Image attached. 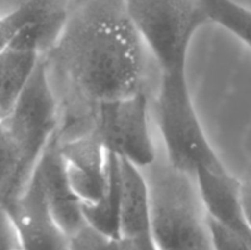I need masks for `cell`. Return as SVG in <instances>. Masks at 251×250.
<instances>
[{"label": "cell", "mask_w": 251, "mask_h": 250, "mask_svg": "<svg viewBox=\"0 0 251 250\" xmlns=\"http://www.w3.org/2000/svg\"><path fill=\"white\" fill-rule=\"evenodd\" d=\"M242 203L244 217L247 221L248 228L251 233V181L243 183L242 185Z\"/></svg>", "instance_id": "7402d4cb"}, {"label": "cell", "mask_w": 251, "mask_h": 250, "mask_svg": "<svg viewBox=\"0 0 251 250\" xmlns=\"http://www.w3.org/2000/svg\"><path fill=\"white\" fill-rule=\"evenodd\" d=\"M154 113L166 159L173 168L193 176L201 168L226 169L199 119L186 74H161Z\"/></svg>", "instance_id": "277c9868"}, {"label": "cell", "mask_w": 251, "mask_h": 250, "mask_svg": "<svg viewBox=\"0 0 251 250\" xmlns=\"http://www.w3.org/2000/svg\"><path fill=\"white\" fill-rule=\"evenodd\" d=\"M120 239L152 235L149 185L142 169L120 159Z\"/></svg>", "instance_id": "8fae6325"}, {"label": "cell", "mask_w": 251, "mask_h": 250, "mask_svg": "<svg viewBox=\"0 0 251 250\" xmlns=\"http://www.w3.org/2000/svg\"><path fill=\"white\" fill-rule=\"evenodd\" d=\"M71 0H63L34 21L27 25L12 41L9 48L33 51L41 56L46 55L58 42L63 33L69 15Z\"/></svg>", "instance_id": "5bb4252c"}, {"label": "cell", "mask_w": 251, "mask_h": 250, "mask_svg": "<svg viewBox=\"0 0 251 250\" xmlns=\"http://www.w3.org/2000/svg\"><path fill=\"white\" fill-rule=\"evenodd\" d=\"M145 49L124 0H71L63 33L43 55L65 92L61 139L85 131L100 103L146 90Z\"/></svg>", "instance_id": "6da1fadb"}, {"label": "cell", "mask_w": 251, "mask_h": 250, "mask_svg": "<svg viewBox=\"0 0 251 250\" xmlns=\"http://www.w3.org/2000/svg\"><path fill=\"white\" fill-rule=\"evenodd\" d=\"M41 55L33 51L7 48L0 53V118L11 112L31 78Z\"/></svg>", "instance_id": "4fadbf2b"}, {"label": "cell", "mask_w": 251, "mask_h": 250, "mask_svg": "<svg viewBox=\"0 0 251 250\" xmlns=\"http://www.w3.org/2000/svg\"><path fill=\"white\" fill-rule=\"evenodd\" d=\"M29 178L19 150L0 118V207L14 200Z\"/></svg>", "instance_id": "9a60e30c"}, {"label": "cell", "mask_w": 251, "mask_h": 250, "mask_svg": "<svg viewBox=\"0 0 251 250\" xmlns=\"http://www.w3.org/2000/svg\"><path fill=\"white\" fill-rule=\"evenodd\" d=\"M213 250H251V242L235 230L206 216Z\"/></svg>", "instance_id": "ac0fdd59"}, {"label": "cell", "mask_w": 251, "mask_h": 250, "mask_svg": "<svg viewBox=\"0 0 251 250\" xmlns=\"http://www.w3.org/2000/svg\"><path fill=\"white\" fill-rule=\"evenodd\" d=\"M34 173L43 191L44 200L55 222L68 237L85 227L82 201L78 199L66 173L65 162L59 150V134L56 132L39 157Z\"/></svg>", "instance_id": "ba28073f"}, {"label": "cell", "mask_w": 251, "mask_h": 250, "mask_svg": "<svg viewBox=\"0 0 251 250\" xmlns=\"http://www.w3.org/2000/svg\"><path fill=\"white\" fill-rule=\"evenodd\" d=\"M2 208L14 225L20 250H70L69 237L49 212L34 171L21 193Z\"/></svg>", "instance_id": "52a82bcc"}, {"label": "cell", "mask_w": 251, "mask_h": 250, "mask_svg": "<svg viewBox=\"0 0 251 250\" xmlns=\"http://www.w3.org/2000/svg\"><path fill=\"white\" fill-rule=\"evenodd\" d=\"M70 250H119V240L110 239L88 225L69 237Z\"/></svg>", "instance_id": "d6986e66"}, {"label": "cell", "mask_w": 251, "mask_h": 250, "mask_svg": "<svg viewBox=\"0 0 251 250\" xmlns=\"http://www.w3.org/2000/svg\"><path fill=\"white\" fill-rule=\"evenodd\" d=\"M119 250H158L152 235L132 239H119Z\"/></svg>", "instance_id": "44dd1931"}, {"label": "cell", "mask_w": 251, "mask_h": 250, "mask_svg": "<svg viewBox=\"0 0 251 250\" xmlns=\"http://www.w3.org/2000/svg\"><path fill=\"white\" fill-rule=\"evenodd\" d=\"M59 150L65 162L71 188L82 203L102 198L107 186V151L91 131L60 139Z\"/></svg>", "instance_id": "9c48e42d"}, {"label": "cell", "mask_w": 251, "mask_h": 250, "mask_svg": "<svg viewBox=\"0 0 251 250\" xmlns=\"http://www.w3.org/2000/svg\"><path fill=\"white\" fill-rule=\"evenodd\" d=\"M63 0H27L17 9L0 16V53L10 47L17 34L32 21Z\"/></svg>", "instance_id": "e0dca14e"}, {"label": "cell", "mask_w": 251, "mask_h": 250, "mask_svg": "<svg viewBox=\"0 0 251 250\" xmlns=\"http://www.w3.org/2000/svg\"><path fill=\"white\" fill-rule=\"evenodd\" d=\"M0 1H11L12 10H15V9H17L20 5H22L24 2H26L27 0H0Z\"/></svg>", "instance_id": "603a6c76"}, {"label": "cell", "mask_w": 251, "mask_h": 250, "mask_svg": "<svg viewBox=\"0 0 251 250\" xmlns=\"http://www.w3.org/2000/svg\"><path fill=\"white\" fill-rule=\"evenodd\" d=\"M2 123L31 176L39 157L60 125V105L43 56Z\"/></svg>", "instance_id": "8992f818"}, {"label": "cell", "mask_w": 251, "mask_h": 250, "mask_svg": "<svg viewBox=\"0 0 251 250\" xmlns=\"http://www.w3.org/2000/svg\"><path fill=\"white\" fill-rule=\"evenodd\" d=\"M158 250H213L195 178L158 158L145 168Z\"/></svg>", "instance_id": "7a4b0ae2"}, {"label": "cell", "mask_w": 251, "mask_h": 250, "mask_svg": "<svg viewBox=\"0 0 251 250\" xmlns=\"http://www.w3.org/2000/svg\"><path fill=\"white\" fill-rule=\"evenodd\" d=\"M127 15L159 74H186L196 32L210 24L200 0H124Z\"/></svg>", "instance_id": "3957f363"}, {"label": "cell", "mask_w": 251, "mask_h": 250, "mask_svg": "<svg viewBox=\"0 0 251 250\" xmlns=\"http://www.w3.org/2000/svg\"><path fill=\"white\" fill-rule=\"evenodd\" d=\"M149 109L146 90L100 103L91 110L85 131L92 132L108 153L145 169L157 159Z\"/></svg>", "instance_id": "5b68a950"}, {"label": "cell", "mask_w": 251, "mask_h": 250, "mask_svg": "<svg viewBox=\"0 0 251 250\" xmlns=\"http://www.w3.org/2000/svg\"><path fill=\"white\" fill-rule=\"evenodd\" d=\"M194 178L206 216L251 242L243 211L242 181L227 168L222 171L201 168L194 174Z\"/></svg>", "instance_id": "30bf717a"}, {"label": "cell", "mask_w": 251, "mask_h": 250, "mask_svg": "<svg viewBox=\"0 0 251 250\" xmlns=\"http://www.w3.org/2000/svg\"><path fill=\"white\" fill-rule=\"evenodd\" d=\"M210 22L234 34L251 49V10L233 0H200Z\"/></svg>", "instance_id": "2e32d148"}, {"label": "cell", "mask_w": 251, "mask_h": 250, "mask_svg": "<svg viewBox=\"0 0 251 250\" xmlns=\"http://www.w3.org/2000/svg\"><path fill=\"white\" fill-rule=\"evenodd\" d=\"M107 186L102 198L93 203H82L86 225L110 239H120V159L107 152Z\"/></svg>", "instance_id": "7c38bea8"}, {"label": "cell", "mask_w": 251, "mask_h": 250, "mask_svg": "<svg viewBox=\"0 0 251 250\" xmlns=\"http://www.w3.org/2000/svg\"><path fill=\"white\" fill-rule=\"evenodd\" d=\"M0 250H20L15 228L4 208L0 207Z\"/></svg>", "instance_id": "ffe728a7"}]
</instances>
